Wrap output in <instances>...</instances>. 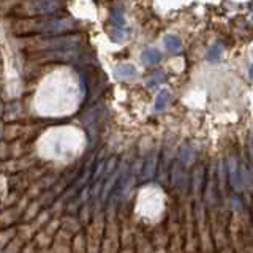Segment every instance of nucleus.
Segmentation results:
<instances>
[{
	"mask_svg": "<svg viewBox=\"0 0 253 253\" xmlns=\"http://www.w3.org/2000/svg\"><path fill=\"white\" fill-rule=\"evenodd\" d=\"M62 6L60 0H32L30 13L32 14H49L55 13Z\"/></svg>",
	"mask_w": 253,
	"mask_h": 253,
	"instance_id": "obj_1",
	"label": "nucleus"
},
{
	"mask_svg": "<svg viewBox=\"0 0 253 253\" xmlns=\"http://www.w3.org/2000/svg\"><path fill=\"white\" fill-rule=\"evenodd\" d=\"M141 60L144 65H155L162 60V52H158L157 49H146L141 55Z\"/></svg>",
	"mask_w": 253,
	"mask_h": 253,
	"instance_id": "obj_2",
	"label": "nucleus"
},
{
	"mask_svg": "<svg viewBox=\"0 0 253 253\" xmlns=\"http://www.w3.org/2000/svg\"><path fill=\"white\" fill-rule=\"evenodd\" d=\"M136 68H134L133 65H130V63H126V65H117L116 68H114V75L117 76V78H121V79H124V78H133V76H136Z\"/></svg>",
	"mask_w": 253,
	"mask_h": 253,
	"instance_id": "obj_3",
	"label": "nucleus"
},
{
	"mask_svg": "<svg viewBox=\"0 0 253 253\" xmlns=\"http://www.w3.org/2000/svg\"><path fill=\"white\" fill-rule=\"evenodd\" d=\"M163 44L168 51L171 52H180L182 51V43L176 35H166L163 40Z\"/></svg>",
	"mask_w": 253,
	"mask_h": 253,
	"instance_id": "obj_4",
	"label": "nucleus"
},
{
	"mask_svg": "<svg viewBox=\"0 0 253 253\" xmlns=\"http://www.w3.org/2000/svg\"><path fill=\"white\" fill-rule=\"evenodd\" d=\"M171 98V93L169 90H162L160 93H158V97L155 100V111H163L166 106H168V101Z\"/></svg>",
	"mask_w": 253,
	"mask_h": 253,
	"instance_id": "obj_5",
	"label": "nucleus"
},
{
	"mask_svg": "<svg viewBox=\"0 0 253 253\" xmlns=\"http://www.w3.org/2000/svg\"><path fill=\"white\" fill-rule=\"evenodd\" d=\"M163 79H165V75H163V73H160V71H158V73H155V75L152 76V79H149L147 85L150 87V89H154V87H157V84H158V83H162Z\"/></svg>",
	"mask_w": 253,
	"mask_h": 253,
	"instance_id": "obj_6",
	"label": "nucleus"
},
{
	"mask_svg": "<svg viewBox=\"0 0 253 253\" xmlns=\"http://www.w3.org/2000/svg\"><path fill=\"white\" fill-rule=\"evenodd\" d=\"M220 55H221V46L220 44H215V47H212V49H211L209 60H217Z\"/></svg>",
	"mask_w": 253,
	"mask_h": 253,
	"instance_id": "obj_7",
	"label": "nucleus"
},
{
	"mask_svg": "<svg viewBox=\"0 0 253 253\" xmlns=\"http://www.w3.org/2000/svg\"><path fill=\"white\" fill-rule=\"evenodd\" d=\"M125 35L124 30H119L117 27L113 29V32H111V37H113V40H116V42H122V38Z\"/></svg>",
	"mask_w": 253,
	"mask_h": 253,
	"instance_id": "obj_8",
	"label": "nucleus"
},
{
	"mask_svg": "<svg viewBox=\"0 0 253 253\" xmlns=\"http://www.w3.org/2000/svg\"><path fill=\"white\" fill-rule=\"evenodd\" d=\"M113 22L116 24H122L124 22V18H122V13L121 11H113Z\"/></svg>",
	"mask_w": 253,
	"mask_h": 253,
	"instance_id": "obj_9",
	"label": "nucleus"
},
{
	"mask_svg": "<svg viewBox=\"0 0 253 253\" xmlns=\"http://www.w3.org/2000/svg\"><path fill=\"white\" fill-rule=\"evenodd\" d=\"M250 78H252V79H253V65H252V67H250Z\"/></svg>",
	"mask_w": 253,
	"mask_h": 253,
	"instance_id": "obj_10",
	"label": "nucleus"
}]
</instances>
